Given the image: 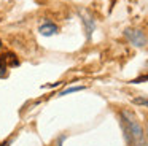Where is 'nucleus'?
<instances>
[{
    "mask_svg": "<svg viewBox=\"0 0 148 146\" xmlns=\"http://www.w3.org/2000/svg\"><path fill=\"white\" fill-rule=\"evenodd\" d=\"M123 124V130H124L126 140H127L129 146H148V138L145 133L143 127L137 121L135 114L129 110H123L119 113Z\"/></svg>",
    "mask_w": 148,
    "mask_h": 146,
    "instance_id": "f257e3e1",
    "label": "nucleus"
},
{
    "mask_svg": "<svg viewBox=\"0 0 148 146\" xmlns=\"http://www.w3.org/2000/svg\"><path fill=\"white\" fill-rule=\"evenodd\" d=\"M124 37L127 38L129 41H131L134 46H145L147 44V37H145V33L142 30H138V29H126L124 30Z\"/></svg>",
    "mask_w": 148,
    "mask_h": 146,
    "instance_id": "f03ea898",
    "label": "nucleus"
},
{
    "mask_svg": "<svg viewBox=\"0 0 148 146\" xmlns=\"http://www.w3.org/2000/svg\"><path fill=\"white\" fill-rule=\"evenodd\" d=\"M58 25L56 24H53V22H46V24H43V25H40V29H38V32L42 35H45V37H51V35H56L58 33Z\"/></svg>",
    "mask_w": 148,
    "mask_h": 146,
    "instance_id": "7ed1b4c3",
    "label": "nucleus"
},
{
    "mask_svg": "<svg viewBox=\"0 0 148 146\" xmlns=\"http://www.w3.org/2000/svg\"><path fill=\"white\" fill-rule=\"evenodd\" d=\"M84 24H86V33H88V37H91V33H92V30H94V21H92V18H89V16H84Z\"/></svg>",
    "mask_w": 148,
    "mask_h": 146,
    "instance_id": "20e7f679",
    "label": "nucleus"
},
{
    "mask_svg": "<svg viewBox=\"0 0 148 146\" xmlns=\"http://www.w3.org/2000/svg\"><path fill=\"white\" fill-rule=\"evenodd\" d=\"M84 86H73V87H67L64 91L59 92V95H67V94H72V92H78V91H83Z\"/></svg>",
    "mask_w": 148,
    "mask_h": 146,
    "instance_id": "39448f33",
    "label": "nucleus"
},
{
    "mask_svg": "<svg viewBox=\"0 0 148 146\" xmlns=\"http://www.w3.org/2000/svg\"><path fill=\"white\" fill-rule=\"evenodd\" d=\"M132 103H134V105H138V106H147V108H148V98L135 97V98H132Z\"/></svg>",
    "mask_w": 148,
    "mask_h": 146,
    "instance_id": "423d86ee",
    "label": "nucleus"
},
{
    "mask_svg": "<svg viewBox=\"0 0 148 146\" xmlns=\"http://www.w3.org/2000/svg\"><path fill=\"white\" fill-rule=\"evenodd\" d=\"M5 76H7V67L0 63V78H5Z\"/></svg>",
    "mask_w": 148,
    "mask_h": 146,
    "instance_id": "0eeeda50",
    "label": "nucleus"
},
{
    "mask_svg": "<svg viewBox=\"0 0 148 146\" xmlns=\"http://www.w3.org/2000/svg\"><path fill=\"white\" fill-rule=\"evenodd\" d=\"M145 133H147V138H148V122H147V132Z\"/></svg>",
    "mask_w": 148,
    "mask_h": 146,
    "instance_id": "6e6552de",
    "label": "nucleus"
},
{
    "mask_svg": "<svg viewBox=\"0 0 148 146\" xmlns=\"http://www.w3.org/2000/svg\"><path fill=\"white\" fill-rule=\"evenodd\" d=\"M0 49H2V41H0Z\"/></svg>",
    "mask_w": 148,
    "mask_h": 146,
    "instance_id": "1a4fd4ad",
    "label": "nucleus"
}]
</instances>
